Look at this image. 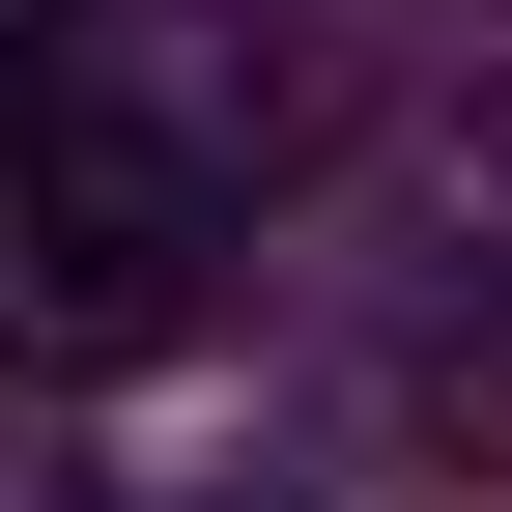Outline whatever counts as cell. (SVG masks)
Segmentation results:
<instances>
[{"label":"cell","instance_id":"1","mask_svg":"<svg viewBox=\"0 0 512 512\" xmlns=\"http://www.w3.org/2000/svg\"><path fill=\"white\" fill-rule=\"evenodd\" d=\"M313 143V86L256 57V0H86L0 29V370H114L228 256V200Z\"/></svg>","mask_w":512,"mask_h":512}]
</instances>
